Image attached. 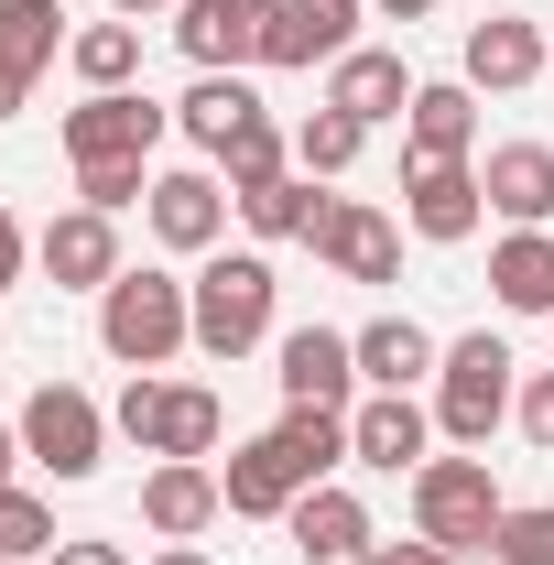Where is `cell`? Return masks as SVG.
<instances>
[{
	"instance_id": "cell-1",
	"label": "cell",
	"mask_w": 554,
	"mask_h": 565,
	"mask_svg": "<svg viewBox=\"0 0 554 565\" xmlns=\"http://www.w3.org/2000/svg\"><path fill=\"white\" fill-rule=\"evenodd\" d=\"M348 468V414H316V403H283L273 435H251V446H228V468H217V490L239 522H283L305 490H327Z\"/></svg>"
},
{
	"instance_id": "cell-2",
	"label": "cell",
	"mask_w": 554,
	"mask_h": 565,
	"mask_svg": "<svg viewBox=\"0 0 554 565\" xmlns=\"http://www.w3.org/2000/svg\"><path fill=\"white\" fill-rule=\"evenodd\" d=\"M98 349L120 370H163L174 349H196V294L174 273H120L98 294Z\"/></svg>"
},
{
	"instance_id": "cell-3",
	"label": "cell",
	"mask_w": 554,
	"mask_h": 565,
	"mask_svg": "<svg viewBox=\"0 0 554 565\" xmlns=\"http://www.w3.org/2000/svg\"><path fill=\"white\" fill-rule=\"evenodd\" d=\"M185 294H196V349L207 359H251L262 338H273V294L283 282H273L262 250H207Z\"/></svg>"
},
{
	"instance_id": "cell-4",
	"label": "cell",
	"mask_w": 554,
	"mask_h": 565,
	"mask_svg": "<svg viewBox=\"0 0 554 565\" xmlns=\"http://www.w3.org/2000/svg\"><path fill=\"white\" fill-rule=\"evenodd\" d=\"M109 435H131L141 457H217L228 403H217L207 381H152V370H131V392L109 403Z\"/></svg>"
},
{
	"instance_id": "cell-5",
	"label": "cell",
	"mask_w": 554,
	"mask_h": 565,
	"mask_svg": "<svg viewBox=\"0 0 554 565\" xmlns=\"http://www.w3.org/2000/svg\"><path fill=\"white\" fill-rule=\"evenodd\" d=\"M500 511H511V500L489 490V457H424V468H414V533H424V544L489 555Z\"/></svg>"
},
{
	"instance_id": "cell-6",
	"label": "cell",
	"mask_w": 554,
	"mask_h": 565,
	"mask_svg": "<svg viewBox=\"0 0 554 565\" xmlns=\"http://www.w3.org/2000/svg\"><path fill=\"white\" fill-rule=\"evenodd\" d=\"M511 403H522V392H511V349H500L489 327H468L457 349L435 359V424H446L457 446H489Z\"/></svg>"
},
{
	"instance_id": "cell-7",
	"label": "cell",
	"mask_w": 554,
	"mask_h": 565,
	"mask_svg": "<svg viewBox=\"0 0 554 565\" xmlns=\"http://www.w3.org/2000/svg\"><path fill=\"white\" fill-rule=\"evenodd\" d=\"M11 424H22V457H33L44 479H66V490H76V479H98V457H109V414H98L76 381H44Z\"/></svg>"
},
{
	"instance_id": "cell-8",
	"label": "cell",
	"mask_w": 554,
	"mask_h": 565,
	"mask_svg": "<svg viewBox=\"0 0 554 565\" xmlns=\"http://www.w3.org/2000/svg\"><path fill=\"white\" fill-rule=\"evenodd\" d=\"M163 131H174V109H152L141 87H87L66 109V152L76 163H152Z\"/></svg>"
},
{
	"instance_id": "cell-9",
	"label": "cell",
	"mask_w": 554,
	"mask_h": 565,
	"mask_svg": "<svg viewBox=\"0 0 554 565\" xmlns=\"http://www.w3.org/2000/svg\"><path fill=\"white\" fill-rule=\"evenodd\" d=\"M273 11L283 0H174V44L196 55V76H239V66H262Z\"/></svg>"
},
{
	"instance_id": "cell-10",
	"label": "cell",
	"mask_w": 554,
	"mask_h": 565,
	"mask_svg": "<svg viewBox=\"0 0 554 565\" xmlns=\"http://www.w3.org/2000/svg\"><path fill=\"white\" fill-rule=\"evenodd\" d=\"M33 262H44L55 294H109V282L131 273V262H120V217H98V207L44 217V228H33Z\"/></svg>"
},
{
	"instance_id": "cell-11",
	"label": "cell",
	"mask_w": 554,
	"mask_h": 565,
	"mask_svg": "<svg viewBox=\"0 0 554 565\" xmlns=\"http://www.w3.org/2000/svg\"><path fill=\"white\" fill-rule=\"evenodd\" d=\"M273 381H283V403L348 414V392H359V338H338V327H283L273 338Z\"/></svg>"
},
{
	"instance_id": "cell-12",
	"label": "cell",
	"mask_w": 554,
	"mask_h": 565,
	"mask_svg": "<svg viewBox=\"0 0 554 565\" xmlns=\"http://www.w3.org/2000/svg\"><path fill=\"white\" fill-rule=\"evenodd\" d=\"M316 262L338 282H392L403 273V228L381 207H359V196H327V217H316Z\"/></svg>"
},
{
	"instance_id": "cell-13",
	"label": "cell",
	"mask_w": 554,
	"mask_h": 565,
	"mask_svg": "<svg viewBox=\"0 0 554 565\" xmlns=\"http://www.w3.org/2000/svg\"><path fill=\"white\" fill-rule=\"evenodd\" d=\"M152 239H163V250H196V262H207L217 250V228H228V185H217L207 163H174V174H152Z\"/></svg>"
},
{
	"instance_id": "cell-14",
	"label": "cell",
	"mask_w": 554,
	"mask_h": 565,
	"mask_svg": "<svg viewBox=\"0 0 554 565\" xmlns=\"http://www.w3.org/2000/svg\"><path fill=\"white\" fill-rule=\"evenodd\" d=\"M424 403L414 392H370V403H348V457L359 468H381V479H414L424 468Z\"/></svg>"
},
{
	"instance_id": "cell-15",
	"label": "cell",
	"mask_w": 554,
	"mask_h": 565,
	"mask_svg": "<svg viewBox=\"0 0 554 565\" xmlns=\"http://www.w3.org/2000/svg\"><path fill=\"white\" fill-rule=\"evenodd\" d=\"M468 152H479V87H468V76L414 87V109H403V163H468Z\"/></svg>"
},
{
	"instance_id": "cell-16",
	"label": "cell",
	"mask_w": 554,
	"mask_h": 565,
	"mask_svg": "<svg viewBox=\"0 0 554 565\" xmlns=\"http://www.w3.org/2000/svg\"><path fill=\"white\" fill-rule=\"evenodd\" d=\"M283 533H294V555H305V565H370V544H381V533H370V511H359V490H338V479L294 500V511H283Z\"/></svg>"
},
{
	"instance_id": "cell-17",
	"label": "cell",
	"mask_w": 554,
	"mask_h": 565,
	"mask_svg": "<svg viewBox=\"0 0 554 565\" xmlns=\"http://www.w3.org/2000/svg\"><path fill=\"white\" fill-rule=\"evenodd\" d=\"M217 511H228V490H217V468H207V457H163V468L141 479V522H152L163 544H196Z\"/></svg>"
},
{
	"instance_id": "cell-18",
	"label": "cell",
	"mask_w": 554,
	"mask_h": 565,
	"mask_svg": "<svg viewBox=\"0 0 554 565\" xmlns=\"http://www.w3.org/2000/svg\"><path fill=\"white\" fill-rule=\"evenodd\" d=\"M479 185H489V217H511V228H554V141H489Z\"/></svg>"
},
{
	"instance_id": "cell-19",
	"label": "cell",
	"mask_w": 554,
	"mask_h": 565,
	"mask_svg": "<svg viewBox=\"0 0 554 565\" xmlns=\"http://www.w3.org/2000/svg\"><path fill=\"white\" fill-rule=\"evenodd\" d=\"M533 76H554V44L522 22V11H489V22H468V87L511 98V87H533Z\"/></svg>"
},
{
	"instance_id": "cell-20",
	"label": "cell",
	"mask_w": 554,
	"mask_h": 565,
	"mask_svg": "<svg viewBox=\"0 0 554 565\" xmlns=\"http://www.w3.org/2000/svg\"><path fill=\"white\" fill-rule=\"evenodd\" d=\"M403 217H414L424 239H468V228L489 217L479 163H403Z\"/></svg>"
},
{
	"instance_id": "cell-21",
	"label": "cell",
	"mask_w": 554,
	"mask_h": 565,
	"mask_svg": "<svg viewBox=\"0 0 554 565\" xmlns=\"http://www.w3.org/2000/svg\"><path fill=\"white\" fill-rule=\"evenodd\" d=\"M359 11H370V0H283L262 66H338L348 44H359Z\"/></svg>"
},
{
	"instance_id": "cell-22",
	"label": "cell",
	"mask_w": 554,
	"mask_h": 565,
	"mask_svg": "<svg viewBox=\"0 0 554 565\" xmlns=\"http://www.w3.org/2000/svg\"><path fill=\"white\" fill-rule=\"evenodd\" d=\"M327 109H348L359 131H370V120H403V109H414V66L381 55V44H348L338 66H327Z\"/></svg>"
},
{
	"instance_id": "cell-23",
	"label": "cell",
	"mask_w": 554,
	"mask_h": 565,
	"mask_svg": "<svg viewBox=\"0 0 554 565\" xmlns=\"http://www.w3.org/2000/svg\"><path fill=\"white\" fill-rule=\"evenodd\" d=\"M251 120H262V98H251V76H196V87H185V98H174V131L196 141V152H228V141L251 131Z\"/></svg>"
},
{
	"instance_id": "cell-24",
	"label": "cell",
	"mask_w": 554,
	"mask_h": 565,
	"mask_svg": "<svg viewBox=\"0 0 554 565\" xmlns=\"http://www.w3.org/2000/svg\"><path fill=\"white\" fill-rule=\"evenodd\" d=\"M435 338H424L414 316H370V327H359V381H370V392H414V381H435Z\"/></svg>"
},
{
	"instance_id": "cell-25",
	"label": "cell",
	"mask_w": 554,
	"mask_h": 565,
	"mask_svg": "<svg viewBox=\"0 0 554 565\" xmlns=\"http://www.w3.org/2000/svg\"><path fill=\"white\" fill-rule=\"evenodd\" d=\"M489 294H500L511 316H554V228H511V239L489 250Z\"/></svg>"
},
{
	"instance_id": "cell-26",
	"label": "cell",
	"mask_w": 554,
	"mask_h": 565,
	"mask_svg": "<svg viewBox=\"0 0 554 565\" xmlns=\"http://www.w3.org/2000/svg\"><path fill=\"white\" fill-rule=\"evenodd\" d=\"M66 66L87 76V87H131V76H141V22H120V11L87 22V33L66 44Z\"/></svg>"
},
{
	"instance_id": "cell-27",
	"label": "cell",
	"mask_w": 554,
	"mask_h": 565,
	"mask_svg": "<svg viewBox=\"0 0 554 565\" xmlns=\"http://www.w3.org/2000/svg\"><path fill=\"white\" fill-rule=\"evenodd\" d=\"M239 217H251L262 239H316V217H327V196H316V174H273L262 196H239Z\"/></svg>"
},
{
	"instance_id": "cell-28",
	"label": "cell",
	"mask_w": 554,
	"mask_h": 565,
	"mask_svg": "<svg viewBox=\"0 0 554 565\" xmlns=\"http://www.w3.org/2000/svg\"><path fill=\"white\" fill-rule=\"evenodd\" d=\"M55 22H66V11H55V0H0V66H22V76H44V66H55V44H66V33H55Z\"/></svg>"
},
{
	"instance_id": "cell-29",
	"label": "cell",
	"mask_w": 554,
	"mask_h": 565,
	"mask_svg": "<svg viewBox=\"0 0 554 565\" xmlns=\"http://www.w3.org/2000/svg\"><path fill=\"white\" fill-rule=\"evenodd\" d=\"M359 120H348V109H327V98H316V109H305V131H294V174H316V185H327V174H348V163H359Z\"/></svg>"
},
{
	"instance_id": "cell-30",
	"label": "cell",
	"mask_w": 554,
	"mask_h": 565,
	"mask_svg": "<svg viewBox=\"0 0 554 565\" xmlns=\"http://www.w3.org/2000/svg\"><path fill=\"white\" fill-rule=\"evenodd\" d=\"M283 152H294V141H283L273 120H251V131H239V141H228V152H217V174H228V207H239V196H262L273 174H294Z\"/></svg>"
},
{
	"instance_id": "cell-31",
	"label": "cell",
	"mask_w": 554,
	"mask_h": 565,
	"mask_svg": "<svg viewBox=\"0 0 554 565\" xmlns=\"http://www.w3.org/2000/svg\"><path fill=\"white\" fill-rule=\"evenodd\" d=\"M489 565H554V500H511L489 533Z\"/></svg>"
},
{
	"instance_id": "cell-32",
	"label": "cell",
	"mask_w": 554,
	"mask_h": 565,
	"mask_svg": "<svg viewBox=\"0 0 554 565\" xmlns=\"http://www.w3.org/2000/svg\"><path fill=\"white\" fill-rule=\"evenodd\" d=\"M55 544H66V533H55V511H44V500H33V490H11V479H0V555L44 565V555H55Z\"/></svg>"
},
{
	"instance_id": "cell-33",
	"label": "cell",
	"mask_w": 554,
	"mask_h": 565,
	"mask_svg": "<svg viewBox=\"0 0 554 565\" xmlns=\"http://www.w3.org/2000/svg\"><path fill=\"white\" fill-rule=\"evenodd\" d=\"M76 207H98V217L152 207V163H76Z\"/></svg>"
},
{
	"instance_id": "cell-34",
	"label": "cell",
	"mask_w": 554,
	"mask_h": 565,
	"mask_svg": "<svg viewBox=\"0 0 554 565\" xmlns=\"http://www.w3.org/2000/svg\"><path fill=\"white\" fill-rule=\"evenodd\" d=\"M511 424H522V435H533V446L554 457V370L533 381V392H522V403H511Z\"/></svg>"
},
{
	"instance_id": "cell-35",
	"label": "cell",
	"mask_w": 554,
	"mask_h": 565,
	"mask_svg": "<svg viewBox=\"0 0 554 565\" xmlns=\"http://www.w3.org/2000/svg\"><path fill=\"white\" fill-rule=\"evenodd\" d=\"M22 273H33V228H22V217L0 207V294H11Z\"/></svg>"
},
{
	"instance_id": "cell-36",
	"label": "cell",
	"mask_w": 554,
	"mask_h": 565,
	"mask_svg": "<svg viewBox=\"0 0 554 565\" xmlns=\"http://www.w3.org/2000/svg\"><path fill=\"white\" fill-rule=\"evenodd\" d=\"M370 565H457V555H446V544H424V533H414V544H370Z\"/></svg>"
},
{
	"instance_id": "cell-37",
	"label": "cell",
	"mask_w": 554,
	"mask_h": 565,
	"mask_svg": "<svg viewBox=\"0 0 554 565\" xmlns=\"http://www.w3.org/2000/svg\"><path fill=\"white\" fill-rule=\"evenodd\" d=\"M44 565H131V555H120V544H55Z\"/></svg>"
},
{
	"instance_id": "cell-38",
	"label": "cell",
	"mask_w": 554,
	"mask_h": 565,
	"mask_svg": "<svg viewBox=\"0 0 554 565\" xmlns=\"http://www.w3.org/2000/svg\"><path fill=\"white\" fill-rule=\"evenodd\" d=\"M22 98H33V76H22V66H0V120H22Z\"/></svg>"
},
{
	"instance_id": "cell-39",
	"label": "cell",
	"mask_w": 554,
	"mask_h": 565,
	"mask_svg": "<svg viewBox=\"0 0 554 565\" xmlns=\"http://www.w3.org/2000/svg\"><path fill=\"white\" fill-rule=\"evenodd\" d=\"M370 11H381V22H424L435 0H370Z\"/></svg>"
},
{
	"instance_id": "cell-40",
	"label": "cell",
	"mask_w": 554,
	"mask_h": 565,
	"mask_svg": "<svg viewBox=\"0 0 554 565\" xmlns=\"http://www.w3.org/2000/svg\"><path fill=\"white\" fill-rule=\"evenodd\" d=\"M11 457H22V424H0V479H11Z\"/></svg>"
},
{
	"instance_id": "cell-41",
	"label": "cell",
	"mask_w": 554,
	"mask_h": 565,
	"mask_svg": "<svg viewBox=\"0 0 554 565\" xmlns=\"http://www.w3.org/2000/svg\"><path fill=\"white\" fill-rule=\"evenodd\" d=\"M109 11H120V22H141V11H174V0H109Z\"/></svg>"
},
{
	"instance_id": "cell-42",
	"label": "cell",
	"mask_w": 554,
	"mask_h": 565,
	"mask_svg": "<svg viewBox=\"0 0 554 565\" xmlns=\"http://www.w3.org/2000/svg\"><path fill=\"white\" fill-rule=\"evenodd\" d=\"M152 565H207V555H196V544H163V555H152Z\"/></svg>"
},
{
	"instance_id": "cell-43",
	"label": "cell",
	"mask_w": 554,
	"mask_h": 565,
	"mask_svg": "<svg viewBox=\"0 0 554 565\" xmlns=\"http://www.w3.org/2000/svg\"><path fill=\"white\" fill-rule=\"evenodd\" d=\"M0 565H22V555H0Z\"/></svg>"
}]
</instances>
